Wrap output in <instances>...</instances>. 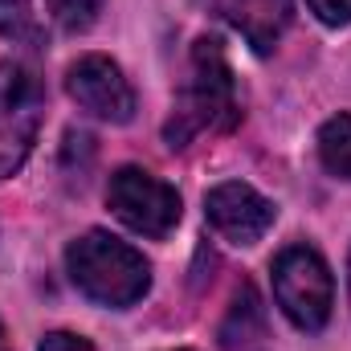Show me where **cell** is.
Listing matches in <instances>:
<instances>
[{
  "instance_id": "5b68a950",
  "label": "cell",
  "mask_w": 351,
  "mask_h": 351,
  "mask_svg": "<svg viewBox=\"0 0 351 351\" xmlns=\"http://www.w3.org/2000/svg\"><path fill=\"white\" fill-rule=\"evenodd\" d=\"M106 204L127 229H135L143 237H168L176 229V221H180L176 188L156 180L152 172H143V168H119L110 176Z\"/></svg>"
},
{
  "instance_id": "4fadbf2b",
  "label": "cell",
  "mask_w": 351,
  "mask_h": 351,
  "mask_svg": "<svg viewBox=\"0 0 351 351\" xmlns=\"http://www.w3.org/2000/svg\"><path fill=\"white\" fill-rule=\"evenodd\" d=\"M306 4L323 25H348L351 21V0H306Z\"/></svg>"
},
{
  "instance_id": "3957f363",
  "label": "cell",
  "mask_w": 351,
  "mask_h": 351,
  "mask_svg": "<svg viewBox=\"0 0 351 351\" xmlns=\"http://www.w3.org/2000/svg\"><path fill=\"white\" fill-rule=\"evenodd\" d=\"M274 298L302 331H319L335 306V282L311 245H290L274 262Z\"/></svg>"
},
{
  "instance_id": "5bb4252c",
  "label": "cell",
  "mask_w": 351,
  "mask_h": 351,
  "mask_svg": "<svg viewBox=\"0 0 351 351\" xmlns=\"http://www.w3.org/2000/svg\"><path fill=\"white\" fill-rule=\"evenodd\" d=\"M41 351H94L82 339V335H70V331H53V335H45L41 339Z\"/></svg>"
},
{
  "instance_id": "2e32d148",
  "label": "cell",
  "mask_w": 351,
  "mask_h": 351,
  "mask_svg": "<svg viewBox=\"0 0 351 351\" xmlns=\"http://www.w3.org/2000/svg\"><path fill=\"white\" fill-rule=\"evenodd\" d=\"M348 286H351V258H348Z\"/></svg>"
},
{
  "instance_id": "52a82bcc",
  "label": "cell",
  "mask_w": 351,
  "mask_h": 351,
  "mask_svg": "<svg viewBox=\"0 0 351 351\" xmlns=\"http://www.w3.org/2000/svg\"><path fill=\"white\" fill-rule=\"evenodd\" d=\"M66 86H70V98L90 110L94 119H106V123H127L135 114V90L123 78V70L102 58V53H86L70 66L66 74Z\"/></svg>"
},
{
  "instance_id": "8fae6325",
  "label": "cell",
  "mask_w": 351,
  "mask_h": 351,
  "mask_svg": "<svg viewBox=\"0 0 351 351\" xmlns=\"http://www.w3.org/2000/svg\"><path fill=\"white\" fill-rule=\"evenodd\" d=\"M0 37L29 49L45 45V29L33 16V0H0Z\"/></svg>"
},
{
  "instance_id": "30bf717a",
  "label": "cell",
  "mask_w": 351,
  "mask_h": 351,
  "mask_svg": "<svg viewBox=\"0 0 351 351\" xmlns=\"http://www.w3.org/2000/svg\"><path fill=\"white\" fill-rule=\"evenodd\" d=\"M319 160L327 172L351 180V114H335L319 127Z\"/></svg>"
},
{
  "instance_id": "6da1fadb",
  "label": "cell",
  "mask_w": 351,
  "mask_h": 351,
  "mask_svg": "<svg viewBox=\"0 0 351 351\" xmlns=\"http://www.w3.org/2000/svg\"><path fill=\"white\" fill-rule=\"evenodd\" d=\"M241 119L237 110V86H233V70L229 58L221 49L217 37H196L192 53H188V78L176 94L172 119L164 127V143L180 152L188 147L196 135H213V131H229Z\"/></svg>"
},
{
  "instance_id": "7a4b0ae2",
  "label": "cell",
  "mask_w": 351,
  "mask_h": 351,
  "mask_svg": "<svg viewBox=\"0 0 351 351\" xmlns=\"http://www.w3.org/2000/svg\"><path fill=\"white\" fill-rule=\"evenodd\" d=\"M66 269L74 286L102 306H131L152 286V265L143 262V254L98 229L66 250Z\"/></svg>"
},
{
  "instance_id": "277c9868",
  "label": "cell",
  "mask_w": 351,
  "mask_h": 351,
  "mask_svg": "<svg viewBox=\"0 0 351 351\" xmlns=\"http://www.w3.org/2000/svg\"><path fill=\"white\" fill-rule=\"evenodd\" d=\"M41 114H45L41 82L16 62H0V180L21 172V164L29 160L41 131Z\"/></svg>"
},
{
  "instance_id": "8992f818",
  "label": "cell",
  "mask_w": 351,
  "mask_h": 351,
  "mask_svg": "<svg viewBox=\"0 0 351 351\" xmlns=\"http://www.w3.org/2000/svg\"><path fill=\"white\" fill-rule=\"evenodd\" d=\"M204 217H208V225H213L225 241H233V245H254V241H262L265 233H269L278 208L265 200L258 188H250V184H241V180H225V184H217V188L204 196Z\"/></svg>"
},
{
  "instance_id": "9c48e42d",
  "label": "cell",
  "mask_w": 351,
  "mask_h": 351,
  "mask_svg": "<svg viewBox=\"0 0 351 351\" xmlns=\"http://www.w3.org/2000/svg\"><path fill=\"white\" fill-rule=\"evenodd\" d=\"M221 348L225 351H262L265 343V306L258 298V290L245 282L237 294H233V306L217 331Z\"/></svg>"
},
{
  "instance_id": "7c38bea8",
  "label": "cell",
  "mask_w": 351,
  "mask_h": 351,
  "mask_svg": "<svg viewBox=\"0 0 351 351\" xmlns=\"http://www.w3.org/2000/svg\"><path fill=\"white\" fill-rule=\"evenodd\" d=\"M45 4H49L53 21H58L66 33H86L90 25L98 21V12H102L106 0H45Z\"/></svg>"
},
{
  "instance_id": "ba28073f",
  "label": "cell",
  "mask_w": 351,
  "mask_h": 351,
  "mask_svg": "<svg viewBox=\"0 0 351 351\" xmlns=\"http://www.w3.org/2000/svg\"><path fill=\"white\" fill-rule=\"evenodd\" d=\"M217 12L258 53H269L290 25V0H217Z\"/></svg>"
},
{
  "instance_id": "9a60e30c",
  "label": "cell",
  "mask_w": 351,
  "mask_h": 351,
  "mask_svg": "<svg viewBox=\"0 0 351 351\" xmlns=\"http://www.w3.org/2000/svg\"><path fill=\"white\" fill-rule=\"evenodd\" d=\"M0 351H12L8 348V331H4V323H0Z\"/></svg>"
}]
</instances>
